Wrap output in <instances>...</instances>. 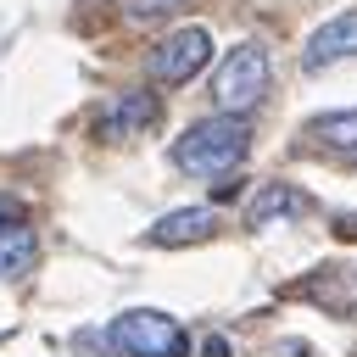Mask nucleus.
Listing matches in <instances>:
<instances>
[{
    "label": "nucleus",
    "mask_w": 357,
    "mask_h": 357,
    "mask_svg": "<svg viewBox=\"0 0 357 357\" xmlns=\"http://www.w3.org/2000/svg\"><path fill=\"white\" fill-rule=\"evenodd\" d=\"M245 151H251V123L234 112H218V117L190 123L173 139V167L190 178H218V173H234L245 162Z\"/></svg>",
    "instance_id": "obj_1"
},
{
    "label": "nucleus",
    "mask_w": 357,
    "mask_h": 357,
    "mask_svg": "<svg viewBox=\"0 0 357 357\" xmlns=\"http://www.w3.org/2000/svg\"><path fill=\"white\" fill-rule=\"evenodd\" d=\"M100 335H106V346L123 351V357H190V340H184L178 318H167V312H156V307L117 312Z\"/></svg>",
    "instance_id": "obj_2"
},
{
    "label": "nucleus",
    "mask_w": 357,
    "mask_h": 357,
    "mask_svg": "<svg viewBox=\"0 0 357 357\" xmlns=\"http://www.w3.org/2000/svg\"><path fill=\"white\" fill-rule=\"evenodd\" d=\"M268 78H273V67H268V50L257 45V39H245V45H234L223 61H218V73H212V100H218V112H234V117H245L262 95H268Z\"/></svg>",
    "instance_id": "obj_3"
},
{
    "label": "nucleus",
    "mask_w": 357,
    "mask_h": 357,
    "mask_svg": "<svg viewBox=\"0 0 357 357\" xmlns=\"http://www.w3.org/2000/svg\"><path fill=\"white\" fill-rule=\"evenodd\" d=\"M206 61H212V33H206V28H173V33L145 56V73H151L156 84H190Z\"/></svg>",
    "instance_id": "obj_4"
},
{
    "label": "nucleus",
    "mask_w": 357,
    "mask_h": 357,
    "mask_svg": "<svg viewBox=\"0 0 357 357\" xmlns=\"http://www.w3.org/2000/svg\"><path fill=\"white\" fill-rule=\"evenodd\" d=\"M156 117H162V100H156L151 89H123V95H112V100L100 106L95 134H100V139H128V134H145Z\"/></svg>",
    "instance_id": "obj_5"
},
{
    "label": "nucleus",
    "mask_w": 357,
    "mask_h": 357,
    "mask_svg": "<svg viewBox=\"0 0 357 357\" xmlns=\"http://www.w3.org/2000/svg\"><path fill=\"white\" fill-rule=\"evenodd\" d=\"M212 229H218V212H212V206H178V212H167V218H156V223L145 229V245L178 251V245L212 240Z\"/></svg>",
    "instance_id": "obj_6"
},
{
    "label": "nucleus",
    "mask_w": 357,
    "mask_h": 357,
    "mask_svg": "<svg viewBox=\"0 0 357 357\" xmlns=\"http://www.w3.org/2000/svg\"><path fill=\"white\" fill-rule=\"evenodd\" d=\"M346 56H357V11L329 17L324 28H312V39H307V50H301V67L318 73V67H335V61H346Z\"/></svg>",
    "instance_id": "obj_7"
},
{
    "label": "nucleus",
    "mask_w": 357,
    "mask_h": 357,
    "mask_svg": "<svg viewBox=\"0 0 357 357\" xmlns=\"http://www.w3.org/2000/svg\"><path fill=\"white\" fill-rule=\"evenodd\" d=\"M307 212V195L296 184H262L251 201H245V223H273V218H301Z\"/></svg>",
    "instance_id": "obj_8"
},
{
    "label": "nucleus",
    "mask_w": 357,
    "mask_h": 357,
    "mask_svg": "<svg viewBox=\"0 0 357 357\" xmlns=\"http://www.w3.org/2000/svg\"><path fill=\"white\" fill-rule=\"evenodd\" d=\"M33 257H39L33 229H28V223H6V229H0V279H22V273L33 268Z\"/></svg>",
    "instance_id": "obj_9"
},
{
    "label": "nucleus",
    "mask_w": 357,
    "mask_h": 357,
    "mask_svg": "<svg viewBox=\"0 0 357 357\" xmlns=\"http://www.w3.org/2000/svg\"><path fill=\"white\" fill-rule=\"evenodd\" d=\"M324 151H335V156H357V106L351 112H324V117H312V128H307Z\"/></svg>",
    "instance_id": "obj_10"
},
{
    "label": "nucleus",
    "mask_w": 357,
    "mask_h": 357,
    "mask_svg": "<svg viewBox=\"0 0 357 357\" xmlns=\"http://www.w3.org/2000/svg\"><path fill=\"white\" fill-rule=\"evenodd\" d=\"M128 6V17H167V11H178L184 0H123Z\"/></svg>",
    "instance_id": "obj_11"
},
{
    "label": "nucleus",
    "mask_w": 357,
    "mask_h": 357,
    "mask_svg": "<svg viewBox=\"0 0 357 357\" xmlns=\"http://www.w3.org/2000/svg\"><path fill=\"white\" fill-rule=\"evenodd\" d=\"M201 357H229V340H223V335H206V340H201Z\"/></svg>",
    "instance_id": "obj_12"
},
{
    "label": "nucleus",
    "mask_w": 357,
    "mask_h": 357,
    "mask_svg": "<svg viewBox=\"0 0 357 357\" xmlns=\"http://www.w3.org/2000/svg\"><path fill=\"white\" fill-rule=\"evenodd\" d=\"M6 223H22V206H17V201H6V195H0V229H6Z\"/></svg>",
    "instance_id": "obj_13"
},
{
    "label": "nucleus",
    "mask_w": 357,
    "mask_h": 357,
    "mask_svg": "<svg viewBox=\"0 0 357 357\" xmlns=\"http://www.w3.org/2000/svg\"><path fill=\"white\" fill-rule=\"evenodd\" d=\"M335 234H340V240H357V218H340V223H335Z\"/></svg>",
    "instance_id": "obj_14"
},
{
    "label": "nucleus",
    "mask_w": 357,
    "mask_h": 357,
    "mask_svg": "<svg viewBox=\"0 0 357 357\" xmlns=\"http://www.w3.org/2000/svg\"><path fill=\"white\" fill-rule=\"evenodd\" d=\"M279 357H307V346H301V340H284V346H279Z\"/></svg>",
    "instance_id": "obj_15"
}]
</instances>
